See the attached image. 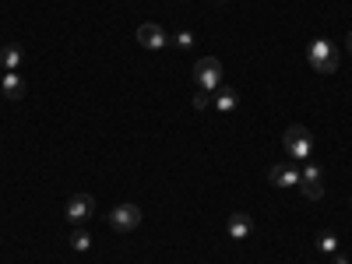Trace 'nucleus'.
<instances>
[{
    "label": "nucleus",
    "instance_id": "f257e3e1",
    "mask_svg": "<svg viewBox=\"0 0 352 264\" xmlns=\"http://www.w3.org/2000/svg\"><path fill=\"white\" fill-rule=\"evenodd\" d=\"M307 60H310V67H314L317 74H335L338 64H342V53H338V46L328 43V39H314V43L307 46Z\"/></svg>",
    "mask_w": 352,
    "mask_h": 264
},
{
    "label": "nucleus",
    "instance_id": "f03ea898",
    "mask_svg": "<svg viewBox=\"0 0 352 264\" xmlns=\"http://www.w3.org/2000/svg\"><path fill=\"white\" fill-rule=\"evenodd\" d=\"M282 144H285L289 159H296V162H310V155H314V134H310L303 124H292V127L285 131Z\"/></svg>",
    "mask_w": 352,
    "mask_h": 264
},
{
    "label": "nucleus",
    "instance_id": "7ed1b4c3",
    "mask_svg": "<svg viewBox=\"0 0 352 264\" xmlns=\"http://www.w3.org/2000/svg\"><path fill=\"white\" fill-rule=\"evenodd\" d=\"M194 81H197L201 92H219V85H222V60L219 56H201L194 64Z\"/></svg>",
    "mask_w": 352,
    "mask_h": 264
},
{
    "label": "nucleus",
    "instance_id": "20e7f679",
    "mask_svg": "<svg viewBox=\"0 0 352 264\" xmlns=\"http://www.w3.org/2000/svg\"><path fill=\"white\" fill-rule=\"evenodd\" d=\"M300 190H303L307 201H320V197H324V176H320L317 162H307L300 169Z\"/></svg>",
    "mask_w": 352,
    "mask_h": 264
},
{
    "label": "nucleus",
    "instance_id": "39448f33",
    "mask_svg": "<svg viewBox=\"0 0 352 264\" xmlns=\"http://www.w3.org/2000/svg\"><path fill=\"white\" fill-rule=\"evenodd\" d=\"M92 212H96L92 194H71L67 204H64V215H67V222H74V226H85L88 219H92Z\"/></svg>",
    "mask_w": 352,
    "mask_h": 264
},
{
    "label": "nucleus",
    "instance_id": "423d86ee",
    "mask_svg": "<svg viewBox=\"0 0 352 264\" xmlns=\"http://www.w3.org/2000/svg\"><path fill=\"white\" fill-rule=\"evenodd\" d=\"M109 226L113 232H134L141 226V208L138 204H120V208L109 212Z\"/></svg>",
    "mask_w": 352,
    "mask_h": 264
},
{
    "label": "nucleus",
    "instance_id": "0eeeda50",
    "mask_svg": "<svg viewBox=\"0 0 352 264\" xmlns=\"http://www.w3.org/2000/svg\"><path fill=\"white\" fill-rule=\"evenodd\" d=\"M138 43H141L144 50H166L169 36H166V28H162V25H155V21H144V25L138 28Z\"/></svg>",
    "mask_w": 352,
    "mask_h": 264
},
{
    "label": "nucleus",
    "instance_id": "6e6552de",
    "mask_svg": "<svg viewBox=\"0 0 352 264\" xmlns=\"http://www.w3.org/2000/svg\"><path fill=\"white\" fill-rule=\"evenodd\" d=\"M268 180H272L275 187H282V190H289V187H300V169L292 166V162L272 166V169H268Z\"/></svg>",
    "mask_w": 352,
    "mask_h": 264
},
{
    "label": "nucleus",
    "instance_id": "1a4fd4ad",
    "mask_svg": "<svg viewBox=\"0 0 352 264\" xmlns=\"http://www.w3.org/2000/svg\"><path fill=\"white\" fill-rule=\"evenodd\" d=\"M0 88H4V96H8L11 102L25 99V78H21L18 71H4V78H0Z\"/></svg>",
    "mask_w": 352,
    "mask_h": 264
},
{
    "label": "nucleus",
    "instance_id": "9d476101",
    "mask_svg": "<svg viewBox=\"0 0 352 264\" xmlns=\"http://www.w3.org/2000/svg\"><path fill=\"white\" fill-rule=\"evenodd\" d=\"M226 232L232 240H247L250 232H254V222H250V215H243V212H236L229 222H226Z\"/></svg>",
    "mask_w": 352,
    "mask_h": 264
},
{
    "label": "nucleus",
    "instance_id": "9b49d317",
    "mask_svg": "<svg viewBox=\"0 0 352 264\" xmlns=\"http://www.w3.org/2000/svg\"><path fill=\"white\" fill-rule=\"evenodd\" d=\"M21 60H25V53H21V46H18V43H11V46L0 50V67H4V71H18V67H21Z\"/></svg>",
    "mask_w": 352,
    "mask_h": 264
},
{
    "label": "nucleus",
    "instance_id": "f8f14e48",
    "mask_svg": "<svg viewBox=\"0 0 352 264\" xmlns=\"http://www.w3.org/2000/svg\"><path fill=\"white\" fill-rule=\"evenodd\" d=\"M236 106H240V96L232 92V88L219 85V96H215V109H222V113H232Z\"/></svg>",
    "mask_w": 352,
    "mask_h": 264
},
{
    "label": "nucleus",
    "instance_id": "ddd939ff",
    "mask_svg": "<svg viewBox=\"0 0 352 264\" xmlns=\"http://www.w3.org/2000/svg\"><path fill=\"white\" fill-rule=\"evenodd\" d=\"M317 250L320 254H338V236H335V232H320V236H317Z\"/></svg>",
    "mask_w": 352,
    "mask_h": 264
},
{
    "label": "nucleus",
    "instance_id": "4468645a",
    "mask_svg": "<svg viewBox=\"0 0 352 264\" xmlns=\"http://www.w3.org/2000/svg\"><path fill=\"white\" fill-rule=\"evenodd\" d=\"M88 247H92V236H88L85 229H74L71 232V250H78V254H85Z\"/></svg>",
    "mask_w": 352,
    "mask_h": 264
},
{
    "label": "nucleus",
    "instance_id": "2eb2a0df",
    "mask_svg": "<svg viewBox=\"0 0 352 264\" xmlns=\"http://www.w3.org/2000/svg\"><path fill=\"white\" fill-rule=\"evenodd\" d=\"M212 106V92H201L197 88V96H194V109H208Z\"/></svg>",
    "mask_w": 352,
    "mask_h": 264
},
{
    "label": "nucleus",
    "instance_id": "dca6fc26",
    "mask_svg": "<svg viewBox=\"0 0 352 264\" xmlns=\"http://www.w3.org/2000/svg\"><path fill=\"white\" fill-rule=\"evenodd\" d=\"M173 43L180 46V50H190V46H194V36H190V32H176V36H173Z\"/></svg>",
    "mask_w": 352,
    "mask_h": 264
},
{
    "label": "nucleus",
    "instance_id": "f3484780",
    "mask_svg": "<svg viewBox=\"0 0 352 264\" xmlns=\"http://www.w3.org/2000/svg\"><path fill=\"white\" fill-rule=\"evenodd\" d=\"M335 264H349V257H342V254H335Z\"/></svg>",
    "mask_w": 352,
    "mask_h": 264
},
{
    "label": "nucleus",
    "instance_id": "a211bd4d",
    "mask_svg": "<svg viewBox=\"0 0 352 264\" xmlns=\"http://www.w3.org/2000/svg\"><path fill=\"white\" fill-rule=\"evenodd\" d=\"M345 46H349V53H352V32H349V36H345Z\"/></svg>",
    "mask_w": 352,
    "mask_h": 264
},
{
    "label": "nucleus",
    "instance_id": "6ab92c4d",
    "mask_svg": "<svg viewBox=\"0 0 352 264\" xmlns=\"http://www.w3.org/2000/svg\"><path fill=\"white\" fill-rule=\"evenodd\" d=\"M215 4H226V0H215Z\"/></svg>",
    "mask_w": 352,
    "mask_h": 264
},
{
    "label": "nucleus",
    "instance_id": "aec40b11",
    "mask_svg": "<svg viewBox=\"0 0 352 264\" xmlns=\"http://www.w3.org/2000/svg\"><path fill=\"white\" fill-rule=\"evenodd\" d=\"M0 78H4V74H0Z\"/></svg>",
    "mask_w": 352,
    "mask_h": 264
}]
</instances>
